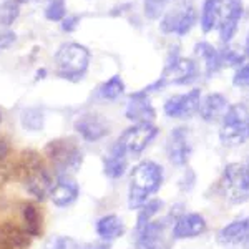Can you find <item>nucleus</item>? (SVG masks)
<instances>
[{
    "label": "nucleus",
    "instance_id": "nucleus-1",
    "mask_svg": "<svg viewBox=\"0 0 249 249\" xmlns=\"http://www.w3.org/2000/svg\"><path fill=\"white\" fill-rule=\"evenodd\" d=\"M164 179L163 168L155 161H142L131 170L128 188V206L140 210L150 201V196L161 188Z\"/></svg>",
    "mask_w": 249,
    "mask_h": 249
},
{
    "label": "nucleus",
    "instance_id": "nucleus-2",
    "mask_svg": "<svg viewBox=\"0 0 249 249\" xmlns=\"http://www.w3.org/2000/svg\"><path fill=\"white\" fill-rule=\"evenodd\" d=\"M90 50L77 42H67L58 47L53 55L55 68L60 78L77 83L85 77L90 67Z\"/></svg>",
    "mask_w": 249,
    "mask_h": 249
},
{
    "label": "nucleus",
    "instance_id": "nucleus-3",
    "mask_svg": "<svg viewBox=\"0 0 249 249\" xmlns=\"http://www.w3.org/2000/svg\"><path fill=\"white\" fill-rule=\"evenodd\" d=\"M20 173H22L23 186L35 199L43 201L47 196H50L53 181H52V176L48 175L47 168L43 166L42 160L35 151H25L22 155Z\"/></svg>",
    "mask_w": 249,
    "mask_h": 249
},
{
    "label": "nucleus",
    "instance_id": "nucleus-4",
    "mask_svg": "<svg viewBox=\"0 0 249 249\" xmlns=\"http://www.w3.org/2000/svg\"><path fill=\"white\" fill-rule=\"evenodd\" d=\"M45 155L55 166L58 175L71 176L83 164V151L71 138L52 140L45 146Z\"/></svg>",
    "mask_w": 249,
    "mask_h": 249
},
{
    "label": "nucleus",
    "instance_id": "nucleus-5",
    "mask_svg": "<svg viewBox=\"0 0 249 249\" xmlns=\"http://www.w3.org/2000/svg\"><path fill=\"white\" fill-rule=\"evenodd\" d=\"M221 190L224 198L232 204L249 201V158L244 163H230L224 166Z\"/></svg>",
    "mask_w": 249,
    "mask_h": 249
},
{
    "label": "nucleus",
    "instance_id": "nucleus-6",
    "mask_svg": "<svg viewBox=\"0 0 249 249\" xmlns=\"http://www.w3.org/2000/svg\"><path fill=\"white\" fill-rule=\"evenodd\" d=\"M221 120H223V124H221V130H219V140L224 146L228 148L241 146L249 138L248 136L249 111L246 105H243V103L230 105Z\"/></svg>",
    "mask_w": 249,
    "mask_h": 249
},
{
    "label": "nucleus",
    "instance_id": "nucleus-7",
    "mask_svg": "<svg viewBox=\"0 0 249 249\" xmlns=\"http://www.w3.org/2000/svg\"><path fill=\"white\" fill-rule=\"evenodd\" d=\"M198 23V12L190 2H181L163 14L160 20V30L166 35H178L184 37L190 34L193 27Z\"/></svg>",
    "mask_w": 249,
    "mask_h": 249
},
{
    "label": "nucleus",
    "instance_id": "nucleus-8",
    "mask_svg": "<svg viewBox=\"0 0 249 249\" xmlns=\"http://www.w3.org/2000/svg\"><path fill=\"white\" fill-rule=\"evenodd\" d=\"M173 224L170 219L150 221L142 230H136V248L138 249H171Z\"/></svg>",
    "mask_w": 249,
    "mask_h": 249
},
{
    "label": "nucleus",
    "instance_id": "nucleus-9",
    "mask_svg": "<svg viewBox=\"0 0 249 249\" xmlns=\"http://www.w3.org/2000/svg\"><path fill=\"white\" fill-rule=\"evenodd\" d=\"M161 75L166 78L168 83H173V85H191L199 77V67L193 58L181 57L178 47H175L168 55Z\"/></svg>",
    "mask_w": 249,
    "mask_h": 249
},
{
    "label": "nucleus",
    "instance_id": "nucleus-10",
    "mask_svg": "<svg viewBox=\"0 0 249 249\" xmlns=\"http://www.w3.org/2000/svg\"><path fill=\"white\" fill-rule=\"evenodd\" d=\"M158 126H155L153 123H135L120 135L116 143L123 148L128 156H138L158 136Z\"/></svg>",
    "mask_w": 249,
    "mask_h": 249
},
{
    "label": "nucleus",
    "instance_id": "nucleus-11",
    "mask_svg": "<svg viewBox=\"0 0 249 249\" xmlns=\"http://www.w3.org/2000/svg\"><path fill=\"white\" fill-rule=\"evenodd\" d=\"M201 96L203 93L199 88H193L188 93L173 95L164 102L163 110H164V113H166V116H170V118H178V120L191 118V116L198 111Z\"/></svg>",
    "mask_w": 249,
    "mask_h": 249
},
{
    "label": "nucleus",
    "instance_id": "nucleus-12",
    "mask_svg": "<svg viewBox=\"0 0 249 249\" xmlns=\"http://www.w3.org/2000/svg\"><path fill=\"white\" fill-rule=\"evenodd\" d=\"M193 153L190 142V131L186 126H178L171 131L166 140V155L168 160L175 166H186Z\"/></svg>",
    "mask_w": 249,
    "mask_h": 249
},
{
    "label": "nucleus",
    "instance_id": "nucleus-13",
    "mask_svg": "<svg viewBox=\"0 0 249 249\" xmlns=\"http://www.w3.org/2000/svg\"><path fill=\"white\" fill-rule=\"evenodd\" d=\"M244 14V3L243 0H226L224 2V14L221 17V22L218 25L219 40L223 43H230L234 38L238 32L239 22Z\"/></svg>",
    "mask_w": 249,
    "mask_h": 249
},
{
    "label": "nucleus",
    "instance_id": "nucleus-14",
    "mask_svg": "<svg viewBox=\"0 0 249 249\" xmlns=\"http://www.w3.org/2000/svg\"><path fill=\"white\" fill-rule=\"evenodd\" d=\"M73 128L85 142H98L110 133V126L98 113H83L73 123Z\"/></svg>",
    "mask_w": 249,
    "mask_h": 249
},
{
    "label": "nucleus",
    "instance_id": "nucleus-15",
    "mask_svg": "<svg viewBox=\"0 0 249 249\" xmlns=\"http://www.w3.org/2000/svg\"><path fill=\"white\" fill-rule=\"evenodd\" d=\"M208 224L199 213H184L175 219L173 224V238L175 239H193L206 231Z\"/></svg>",
    "mask_w": 249,
    "mask_h": 249
},
{
    "label": "nucleus",
    "instance_id": "nucleus-16",
    "mask_svg": "<svg viewBox=\"0 0 249 249\" xmlns=\"http://www.w3.org/2000/svg\"><path fill=\"white\" fill-rule=\"evenodd\" d=\"M124 115L133 123H151L156 118V110L150 96L142 91H135L130 95V102L126 105Z\"/></svg>",
    "mask_w": 249,
    "mask_h": 249
},
{
    "label": "nucleus",
    "instance_id": "nucleus-17",
    "mask_svg": "<svg viewBox=\"0 0 249 249\" xmlns=\"http://www.w3.org/2000/svg\"><path fill=\"white\" fill-rule=\"evenodd\" d=\"M80 195V188L78 183L75 181L71 176L67 175H58L57 181L53 183L50 191V199L55 206L58 208H67L70 204H73L77 201Z\"/></svg>",
    "mask_w": 249,
    "mask_h": 249
},
{
    "label": "nucleus",
    "instance_id": "nucleus-18",
    "mask_svg": "<svg viewBox=\"0 0 249 249\" xmlns=\"http://www.w3.org/2000/svg\"><path fill=\"white\" fill-rule=\"evenodd\" d=\"M228 100L223 93H218V91H213V93H208L201 96V102H199L198 107V113L201 116L203 122L206 123H216L218 120H221L224 116L228 110Z\"/></svg>",
    "mask_w": 249,
    "mask_h": 249
},
{
    "label": "nucleus",
    "instance_id": "nucleus-19",
    "mask_svg": "<svg viewBox=\"0 0 249 249\" xmlns=\"http://www.w3.org/2000/svg\"><path fill=\"white\" fill-rule=\"evenodd\" d=\"M218 239L228 246H239L241 244V246L249 249V216L226 224L219 231Z\"/></svg>",
    "mask_w": 249,
    "mask_h": 249
},
{
    "label": "nucleus",
    "instance_id": "nucleus-20",
    "mask_svg": "<svg viewBox=\"0 0 249 249\" xmlns=\"http://www.w3.org/2000/svg\"><path fill=\"white\" fill-rule=\"evenodd\" d=\"M32 236L14 223L0 224V249H23L30 246Z\"/></svg>",
    "mask_w": 249,
    "mask_h": 249
},
{
    "label": "nucleus",
    "instance_id": "nucleus-21",
    "mask_svg": "<svg viewBox=\"0 0 249 249\" xmlns=\"http://www.w3.org/2000/svg\"><path fill=\"white\" fill-rule=\"evenodd\" d=\"M128 168V155L124 153V150L115 142L111 146L110 153L103 158V173L110 179H118L126 173Z\"/></svg>",
    "mask_w": 249,
    "mask_h": 249
},
{
    "label": "nucleus",
    "instance_id": "nucleus-22",
    "mask_svg": "<svg viewBox=\"0 0 249 249\" xmlns=\"http://www.w3.org/2000/svg\"><path fill=\"white\" fill-rule=\"evenodd\" d=\"M224 2L226 0H204L199 14V27L203 34H211L214 29H218L221 17H223Z\"/></svg>",
    "mask_w": 249,
    "mask_h": 249
},
{
    "label": "nucleus",
    "instance_id": "nucleus-23",
    "mask_svg": "<svg viewBox=\"0 0 249 249\" xmlns=\"http://www.w3.org/2000/svg\"><path fill=\"white\" fill-rule=\"evenodd\" d=\"M195 53L203 60L206 78H211L213 75H216L221 68H223L219 50L214 45H211L210 42H198V43H196V45H195Z\"/></svg>",
    "mask_w": 249,
    "mask_h": 249
},
{
    "label": "nucleus",
    "instance_id": "nucleus-24",
    "mask_svg": "<svg viewBox=\"0 0 249 249\" xmlns=\"http://www.w3.org/2000/svg\"><path fill=\"white\" fill-rule=\"evenodd\" d=\"M95 230H96V234L105 241V243H110V241H113V239L122 238L124 234V231H126V228H124V223L120 216L107 214L96 221Z\"/></svg>",
    "mask_w": 249,
    "mask_h": 249
},
{
    "label": "nucleus",
    "instance_id": "nucleus-25",
    "mask_svg": "<svg viewBox=\"0 0 249 249\" xmlns=\"http://www.w3.org/2000/svg\"><path fill=\"white\" fill-rule=\"evenodd\" d=\"M124 90H126V87H124L123 78L120 75H113L98 87L96 95H98V98L107 100V102H115L122 95H124Z\"/></svg>",
    "mask_w": 249,
    "mask_h": 249
},
{
    "label": "nucleus",
    "instance_id": "nucleus-26",
    "mask_svg": "<svg viewBox=\"0 0 249 249\" xmlns=\"http://www.w3.org/2000/svg\"><path fill=\"white\" fill-rule=\"evenodd\" d=\"M20 123L27 131H42L45 126V113L38 107L25 108L20 113Z\"/></svg>",
    "mask_w": 249,
    "mask_h": 249
},
{
    "label": "nucleus",
    "instance_id": "nucleus-27",
    "mask_svg": "<svg viewBox=\"0 0 249 249\" xmlns=\"http://www.w3.org/2000/svg\"><path fill=\"white\" fill-rule=\"evenodd\" d=\"M161 208H163V201H160V199H150L146 204H143V206L140 208L138 219H136V230H142L144 224L153 221V218L158 214Z\"/></svg>",
    "mask_w": 249,
    "mask_h": 249
},
{
    "label": "nucleus",
    "instance_id": "nucleus-28",
    "mask_svg": "<svg viewBox=\"0 0 249 249\" xmlns=\"http://www.w3.org/2000/svg\"><path fill=\"white\" fill-rule=\"evenodd\" d=\"M23 221H25V231L32 238L40 234L42 223H40V214L34 204H25L23 206Z\"/></svg>",
    "mask_w": 249,
    "mask_h": 249
},
{
    "label": "nucleus",
    "instance_id": "nucleus-29",
    "mask_svg": "<svg viewBox=\"0 0 249 249\" xmlns=\"http://www.w3.org/2000/svg\"><path fill=\"white\" fill-rule=\"evenodd\" d=\"M20 14V5L17 3V0H7L0 5V25L2 27H9L17 20Z\"/></svg>",
    "mask_w": 249,
    "mask_h": 249
},
{
    "label": "nucleus",
    "instance_id": "nucleus-30",
    "mask_svg": "<svg viewBox=\"0 0 249 249\" xmlns=\"http://www.w3.org/2000/svg\"><path fill=\"white\" fill-rule=\"evenodd\" d=\"M43 14H45V18L50 20V22H62L67 17L65 0H50L47 3L45 10H43Z\"/></svg>",
    "mask_w": 249,
    "mask_h": 249
},
{
    "label": "nucleus",
    "instance_id": "nucleus-31",
    "mask_svg": "<svg viewBox=\"0 0 249 249\" xmlns=\"http://www.w3.org/2000/svg\"><path fill=\"white\" fill-rule=\"evenodd\" d=\"M219 55H221V63H223V68L224 67H241L244 63V53H239V52L232 50V48L226 47L223 50H219Z\"/></svg>",
    "mask_w": 249,
    "mask_h": 249
},
{
    "label": "nucleus",
    "instance_id": "nucleus-32",
    "mask_svg": "<svg viewBox=\"0 0 249 249\" xmlns=\"http://www.w3.org/2000/svg\"><path fill=\"white\" fill-rule=\"evenodd\" d=\"M170 0H144V15L150 20H158L164 14Z\"/></svg>",
    "mask_w": 249,
    "mask_h": 249
},
{
    "label": "nucleus",
    "instance_id": "nucleus-33",
    "mask_svg": "<svg viewBox=\"0 0 249 249\" xmlns=\"http://www.w3.org/2000/svg\"><path fill=\"white\" fill-rule=\"evenodd\" d=\"M232 85L239 87V88L249 87V62L243 63V65L238 68V71H236L234 77H232Z\"/></svg>",
    "mask_w": 249,
    "mask_h": 249
},
{
    "label": "nucleus",
    "instance_id": "nucleus-34",
    "mask_svg": "<svg viewBox=\"0 0 249 249\" xmlns=\"http://www.w3.org/2000/svg\"><path fill=\"white\" fill-rule=\"evenodd\" d=\"M78 23H80V17L78 15H67L65 18L62 20V30L63 32H67V34H71L75 29L78 27Z\"/></svg>",
    "mask_w": 249,
    "mask_h": 249
},
{
    "label": "nucleus",
    "instance_id": "nucleus-35",
    "mask_svg": "<svg viewBox=\"0 0 249 249\" xmlns=\"http://www.w3.org/2000/svg\"><path fill=\"white\" fill-rule=\"evenodd\" d=\"M17 40V35L14 34V32L7 30V32H0V50H5V48H9L12 43Z\"/></svg>",
    "mask_w": 249,
    "mask_h": 249
},
{
    "label": "nucleus",
    "instance_id": "nucleus-36",
    "mask_svg": "<svg viewBox=\"0 0 249 249\" xmlns=\"http://www.w3.org/2000/svg\"><path fill=\"white\" fill-rule=\"evenodd\" d=\"M73 249H110V243H85V244H75Z\"/></svg>",
    "mask_w": 249,
    "mask_h": 249
},
{
    "label": "nucleus",
    "instance_id": "nucleus-37",
    "mask_svg": "<svg viewBox=\"0 0 249 249\" xmlns=\"http://www.w3.org/2000/svg\"><path fill=\"white\" fill-rule=\"evenodd\" d=\"M9 155V144L5 140H0V163L5 160V156Z\"/></svg>",
    "mask_w": 249,
    "mask_h": 249
},
{
    "label": "nucleus",
    "instance_id": "nucleus-38",
    "mask_svg": "<svg viewBox=\"0 0 249 249\" xmlns=\"http://www.w3.org/2000/svg\"><path fill=\"white\" fill-rule=\"evenodd\" d=\"M244 57L249 58V34L246 37V43H244Z\"/></svg>",
    "mask_w": 249,
    "mask_h": 249
},
{
    "label": "nucleus",
    "instance_id": "nucleus-39",
    "mask_svg": "<svg viewBox=\"0 0 249 249\" xmlns=\"http://www.w3.org/2000/svg\"><path fill=\"white\" fill-rule=\"evenodd\" d=\"M27 2H29V0H17L18 5H22V3H27Z\"/></svg>",
    "mask_w": 249,
    "mask_h": 249
},
{
    "label": "nucleus",
    "instance_id": "nucleus-40",
    "mask_svg": "<svg viewBox=\"0 0 249 249\" xmlns=\"http://www.w3.org/2000/svg\"><path fill=\"white\" fill-rule=\"evenodd\" d=\"M248 136H249V120H248Z\"/></svg>",
    "mask_w": 249,
    "mask_h": 249
},
{
    "label": "nucleus",
    "instance_id": "nucleus-41",
    "mask_svg": "<svg viewBox=\"0 0 249 249\" xmlns=\"http://www.w3.org/2000/svg\"><path fill=\"white\" fill-rule=\"evenodd\" d=\"M0 123H2V111H0Z\"/></svg>",
    "mask_w": 249,
    "mask_h": 249
}]
</instances>
